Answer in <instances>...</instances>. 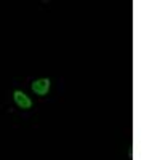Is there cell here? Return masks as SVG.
Instances as JSON below:
<instances>
[{"mask_svg": "<svg viewBox=\"0 0 160 160\" xmlns=\"http://www.w3.org/2000/svg\"><path fill=\"white\" fill-rule=\"evenodd\" d=\"M50 87H51V82L50 78H38L32 83V91L35 93L37 96H45L47 93L50 91Z\"/></svg>", "mask_w": 160, "mask_h": 160, "instance_id": "obj_1", "label": "cell"}, {"mask_svg": "<svg viewBox=\"0 0 160 160\" xmlns=\"http://www.w3.org/2000/svg\"><path fill=\"white\" fill-rule=\"evenodd\" d=\"M13 98H15V102H16L18 108H21V109H31L32 108L31 98L26 95V93H22L21 90H16L15 93H13Z\"/></svg>", "mask_w": 160, "mask_h": 160, "instance_id": "obj_2", "label": "cell"}]
</instances>
